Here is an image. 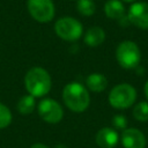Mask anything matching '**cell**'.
Returning a JSON list of instances; mask_svg holds the SVG:
<instances>
[{
  "instance_id": "6da1fadb",
  "label": "cell",
  "mask_w": 148,
  "mask_h": 148,
  "mask_svg": "<svg viewBox=\"0 0 148 148\" xmlns=\"http://www.w3.org/2000/svg\"><path fill=\"white\" fill-rule=\"evenodd\" d=\"M62 101L73 112L80 113L88 109L90 96L86 87L79 82H69L62 89Z\"/></svg>"
},
{
  "instance_id": "7a4b0ae2",
  "label": "cell",
  "mask_w": 148,
  "mask_h": 148,
  "mask_svg": "<svg viewBox=\"0 0 148 148\" xmlns=\"http://www.w3.org/2000/svg\"><path fill=\"white\" fill-rule=\"evenodd\" d=\"M51 84V76L43 67H32L24 76V87L35 98L45 96L50 91Z\"/></svg>"
},
{
  "instance_id": "3957f363",
  "label": "cell",
  "mask_w": 148,
  "mask_h": 148,
  "mask_svg": "<svg viewBox=\"0 0 148 148\" xmlns=\"http://www.w3.org/2000/svg\"><path fill=\"white\" fill-rule=\"evenodd\" d=\"M116 59L118 64L125 69L135 68L141 60V52L136 43L132 40H124L119 43L116 50Z\"/></svg>"
},
{
  "instance_id": "277c9868",
  "label": "cell",
  "mask_w": 148,
  "mask_h": 148,
  "mask_svg": "<svg viewBox=\"0 0 148 148\" xmlns=\"http://www.w3.org/2000/svg\"><path fill=\"white\" fill-rule=\"evenodd\" d=\"M109 103L114 109H127L134 104L136 99V90L128 83L114 86L108 96Z\"/></svg>"
},
{
  "instance_id": "5b68a950",
  "label": "cell",
  "mask_w": 148,
  "mask_h": 148,
  "mask_svg": "<svg viewBox=\"0 0 148 148\" xmlns=\"http://www.w3.org/2000/svg\"><path fill=\"white\" fill-rule=\"evenodd\" d=\"M54 31L64 40L74 42L77 40L83 32L82 24L74 17L65 16L59 18L54 24Z\"/></svg>"
},
{
  "instance_id": "8992f818",
  "label": "cell",
  "mask_w": 148,
  "mask_h": 148,
  "mask_svg": "<svg viewBox=\"0 0 148 148\" xmlns=\"http://www.w3.org/2000/svg\"><path fill=\"white\" fill-rule=\"evenodd\" d=\"M27 8L34 20L40 23L50 22L54 17V5L52 0H28Z\"/></svg>"
},
{
  "instance_id": "52a82bcc",
  "label": "cell",
  "mask_w": 148,
  "mask_h": 148,
  "mask_svg": "<svg viewBox=\"0 0 148 148\" xmlns=\"http://www.w3.org/2000/svg\"><path fill=\"white\" fill-rule=\"evenodd\" d=\"M39 117L49 124H58L64 117L62 106L52 98H44L37 105Z\"/></svg>"
},
{
  "instance_id": "ba28073f",
  "label": "cell",
  "mask_w": 148,
  "mask_h": 148,
  "mask_svg": "<svg viewBox=\"0 0 148 148\" xmlns=\"http://www.w3.org/2000/svg\"><path fill=\"white\" fill-rule=\"evenodd\" d=\"M126 15L131 24L140 29H148V2H133Z\"/></svg>"
},
{
  "instance_id": "9c48e42d",
  "label": "cell",
  "mask_w": 148,
  "mask_h": 148,
  "mask_svg": "<svg viewBox=\"0 0 148 148\" xmlns=\"http://www.w3.org/2000/svg\"><path fill=\"white\" fill-rule=\"evenodd\" d=\"M124 148H145L146 138L138 128H125L120 136Z\"/></svg>"
},
{
  "instance_id": "30bf717a",
  "label": "cell",
  "mask_w": 148,
  "mask_h": 148,
  "mask_svg": "<svg viewBox=\"0 0 148 148\" xmlns=\"http://www.w3.org/2000/svg\"><path fill=\"white\" fill-rule=\"evenodd\" d=\"M119 141V135L114 128L103 127L96 133V143L101 148H113Z\"/></svg>"
},
{
  "instance_id": "8fae6325",
  "label": "cell",
  "mask_w": 148,
  "mask_h": 148,
  "mask_svg": "<svg viewBox=\"0 0 148 148\" xmlns=\"http://www.w3.org/2000/svg\"><path fill=\"white\" fill-rule=\"evenodd\" d=\"M105 39V32L101 27H91L89 28L83 37L84 43L90 47H96L101 45Z\"/></svg>"
},
{
  "instance_id": "7c38bea8",
  "label": "cell",
  "mask_w": 148,
  "mask_h": 148,
  "mask_svg": "<svg viewBox=\"0 0 148 148\" xmlns=\"http://www.w3.org/2000/svg\"><path fill=\"white\" fill-rule=\"evenodd\" d=\"M88 89L92 92H102L108 87V79L101 73H91L86 79Z\"/></svg>"
},
{
  "instance_id": "4fadbf2b",
  "label": "cell",
  "mask_w": 148,
  "mask_h": 148,
  "mask_svg": "<svg viewBox=\"0 0 148 148\" xmlns=\"http://www.w3.org/2000/svg\"><path fill=\"white\" fill-rule=\"evenodd\" d=\"M104 13L109 18L117 21H119L126 15L125 7L120 0H109L104 5Z\"/></svg>"
},
{
  "instance_id": "5bb4252c",
  "label": "cell",
  "mask_w": 148,
  "mask_h": 148,
  "mask_svg": "<svg viewBox=\"0 0 148 148\" xmlns=\"http://www.w3.org/2000/svg\"><path fill=\"white\" fill-rule=\"evenodd\" d=\"M16 108H17V110H18L20 113H22V114H30L35 110V108H36L35 97L31 96L30 94L22 96L18 99Z\"/></svg>"
},
{
  "instance_id": "9a60e30c",
  "label": "cell",
  "mask_w": 148,
  "mask_h": 148,
  "mask_svg": "<svg viewBox=\"0 0 148 148\" xmlns=\"http://www.w3.org/2000/svg\"><path fill=\"white\" fill-rule=\"evenodd\" d=\"M133 117L138 121H148V102H139L134 105Z\"/></svg>"
},
{
  "instance_id": "2e32d148",
  "label": "cell",
  "mask_w": 148,
  "mask_h": 148,
  "mask_svg": "<svg viewBox=\"0 0 148 148\" xmlns=\"http://www.w3.org/2000/svg\"><path fill=\"white\" fill-rule=\"evenodd\" d=\"M76 8L82 16H91L96 9L92 0H77Z\"/></svg>"
},
{
  "instance_id": "e0dca14e",
  "label": "cell",
  "mask_w": 148,
  "mask_h": 148,
  "mask_svg": "<svg viewBox=\"0 0 148 148\" xmlns=\"http://www.w3.org/2000/svg\"><path fill=\"white\" fill-rule=\"evenodd\" d=\"M12 123V112L10 110L0 102V130L6 128Z\"/></svg>"
},
{
  "instance_id": "ac0fdd59",
  "label": "cell",
  "mask_w": 148,
  "mask_h": 148,
  "mask_svg": "<svg viewBox=\"0 0 148 148\" xmlns=\"http://www.w3.org/2000/svg\"><path fill=\"white\" fill-rule=\"evenodd\" d=\"M112 125L117 130H125L127 126V119L123 114H116L112 118Z\"/></svg>"
},
{
  "instance_id": "d6986e66",
  "label": "cell",
  "mask_w": 148,
  "mask_h": 148,
  "mask_svg": "<svg viewBox=\"0 0 148 148\" xmlns=\"http://www.w3.org/2000/svg\"><path fill=\"white\" fill-rule=\"evenodd\" d=\"M30 148H49L46 145H44V143H40V142H38V143H34Z\"/></svg>"
},
{
  "instance_id": "ffe728a7",
  "label": "cell",
  "mask_w": 148,
  "mask_h": 148,
  "mask_svg": "<svg viewBox=\"0 0 148 148\" xmlns=\"http://www.w3.org/2000/svg\"><path fill=\"white\" fill-rule=\"evenodd\" d=\"M145 95H146V98H147V101H148V80H147V82L145 83Z\"/></svg>"
},
{
  "instance_id": "44dd1931",
  "label": "cell",
  "mask_w": 148,
  "mask_h": 148,
  "mask_svg": "<svg viewBox=\"0 0 148 148\" xmlns=\"http://www.w3.org/2000/svg\"><path fill=\"white\" fill-rule=\"evenodd\" d=\"M54 148H67V147H66L65 145H62V143H58V145H57Z\"/></svg>"
},
{
  "instance_id": "7402d4cb",
  "label": "cell",
  "mask_w": 148,
  "mask_h": 148,
  "mask_svg": "<svg viewBox=\"0 0 148 148\" xmlns=\"http://www.w3.org/2000/svg\"><path fill=\"white\" fill-rule=\"evenodd\" d=\"M121 1H124V2H134L135 0H121Z\"/></svg>"
}]
</instances>
